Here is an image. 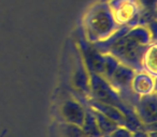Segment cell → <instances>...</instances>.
I'll return each instance as SVG.
<instances>
[{"label": "cell", "mask_w": 157, "mask_h": 137, "mask_svg": "<svg viewBox=\"0 0 157 137\" xmlns=\"http://www.w3.org/2000/svg\"><path fill=\"white\" fill-rule=\"evenodd\" d=\"M86 103H87L90 107H92L93 109H96V110L100 111L101 114L107 116L109 119L113 120L118 125L126 126L127 128L126 118H125V116L123 115V113L118 108L112 106V105L105 104V103H101V102H99V101L95 100V99L90 98V96L86 98Z\"/></svg>", "instance_id": "obj_4"}, {"label": "cell", "mask_w": 157, "mask_h": 137, "mask_svg": "<svg viewBox=\"0 0 157 137\" xmlns=\"http://www.w3.org/2000/svg\"><path fill=\"white\" fill-rule=\"evenodd\" d=\"M135 113L142 124H153L157 122V99L156 92L148 96H142L137 101Z\"/></svg>", "instance_id": "obj_2"}, {"label": "cell", "mask_w": 157, "mask_h": 137, "mask_svg": "<svg viewBox=\"0 0 157 137\" xmlns=\"http://www.w3.org/2000/svg\"><path fill=\"white\" fill-rule=\"evenodd\" d=\"M130 88L139 96L156 92V77L144 71L136 72L130 83Z\"/></svg>", "instance_id": "obj_3"}, {"label": "cell", "mask_w": 157, "mask_h": 137, "mask_svg": "<svg viewBox=\"0 0 157 137\" xmlns=\"http://www.w3.org/2000/svg\"><path fill=\"white\" fill-rule=\"evenodd\" d=\"M142 71L156 77V44L153 42L144 52L142 57Z\"/></svg>", "instance_id": "obj_6"}, {"label": "cell", "mask_w": 157, "mask_h": 137, "mask_svg": "<svg viewBox=\"0 0 157 137\" xmlns=\"http://www.w3.org/2000/svg\"><path fill=\"white\" fill-rule=\"evenodd\" d=\"M133 137H148L147 133L144 132V131H136L133 132Z\"/></svg>", "instance_id": "obj_10"}, {"label": "cell", "mask_w": 157, "mask_h": 137, "mask_svg": "<svg viewBox=\"0 0 157 137\" xmlns=\"http://www.w3.org/2000/svg\"><path fill=\"white\" fill-rule=\"evenodd\" d=\"M84 99L85 96L74 94L70 99L63 101L58 108L61 121L81 128L86 115V104L84 102Z\"/></svg>", "instance_id": "obj_1"}, {"label": "cell", "mask_w": 157, "mask_h": 137, "mask_svg": "<svg viewBox=\"0 0 157 137\" xmlns=\"http://www.w3.org/2000/svg\"><path fill=\"white\" fill-rule=\"evenodd\" d=\"M90 108H92V107H90ZM92 111H93V114H94L95 119H96L97 126H98L99 131H100L101 136H105V135L110 134L112 131H114L118 126L117 123H115L113 120L109 119L107 116L101 114L100 111L96 110V109H93V108H92Z\"/></svg>", "instance_id": "obj_7"}, {"label": "cell", "mask_w": 157, "mask_h": 137, "mask_svg": "<svg viewBox=\"0 0 157 137\" xmlns=\"http://www.w3.org/2000/svg\"><path fill=\"white\" fill-rule=\"evenodd\" d=\"M102 137H133V132H131L126 126L118 125L114 131H112L110 134Z\"/></svg>", "instance_id": "obj_9"}, {"label": "cell", "mask_w": 157, "mask_h": 137, "mask_svg": "<svg viewBox=\"0 0 157 137\" xmlns=\"http://www.w3.org/2000/svg\"><path fill=\"white\" fill-rule=\"evenodd\" d=\"M84 102H85V104H86V115H85V119H84V122H83V125L81 126L84 135H85V137H102L98 126H97L96 119H95V117H94L92 108H90L87 103H86V98L84 99Z\"/></svg>", "instance_id": "obj_5"}, {"label": "cell", "mask_w": 157, "mask_h": 137, "mask_svg": "<svg viewBox=\"0 0 157 137\" xmlns=\"http://www.w3.org/2000/svg\"><path fill=\"white\" fill-rule=\"evenodd\" d=\"M56 128L58 137H85L83 131L80 126L71 123L61 121Z\"/></svg>", "instance_id": "obj_8"}]
</instances>
